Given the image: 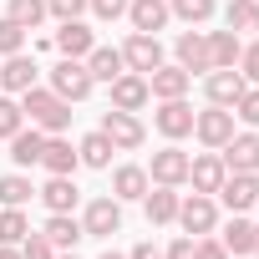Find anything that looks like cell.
Here are the masks:
<instances>
[{
    "mask_svg": "<svg viewBox=\"0 0 259 259\" xmlns=\"http://www.w3.org/2000/svg\"><path fill=\"white\" fill-rule=\"evenodd\" d=\"M21 112L31 117V127H41L46 138H51V133H66V127H71V102H66V97H56L51 87H31V92H21Z\"/></svg>",
    "mask_w": 259,
    "mask_h": 259,
    "instance_id": "6da1fadb",
    "label": "cell"
},
{
    "mask_svg": "<svg viewBox=\"0 0 259 259\" xmlns=\"http://www.w3.org/2000/svg\"><path fill=\"white\" fill-rule=\"evenodd\" d=\"M173 224H183V234H193V239L213 234V229H219V198H213V193H188V198H178V219H173Z\"/></svg>",
    "mask_w": 259,
    "mask_h": 259,
    "instance_id": "7a4b0ae2",
    "label": "cell"
},
{
    "mask_svg": "<svg viewBox=\"0 0 259 259\" xmlns=\"http://www.w3.org/2000/svg\"><path fill=\"white\" fill-rule=\"evenodd\" d=\"M92 71H87V61H76V56H61L56 66H51V92L56 97H66V102H87L92 97Z\"/></svg>",
    "mask_w": 259,
    "mask_h": 259,
    "instance_id": "3957f363",
    "label": "cell"
},
{
    "mask_svg": "<svg viewBox=\"0 0 259 259\" xmlns=\"http://www.w3.org/2000/svg\"><path fill=\"white\" fill-rule=\"evenodd\" d=\"M193 138L208 148V153H219L229 138H234V107H203V112H193Z\"/></svg>",
    "mask_w": 259,
    "mask_h": 259,
    "instance_id": "277c9868",
    "label": "cell"
},
{
    "mask_svg": "<svg viewBox=\"0 0 259 259\" xmlns=\"http://www.w3.org/2000/svg\"><path fill=\"white\" fill-rule=\"evenodd\" d=\"M102 133L112 138V148H117V153H138V148L148 143V127L138 122V112H117V107H107Z\"/></svg>",
    "mask_w": 259,
    "mask_h": 259,
    "instance_id": "5b68a950",
    "label": "cell"
},
{
    "mask_svg": "<svg viewBox=\"0 0 259 259\" xmlns=\"http://www.w3.org/2000/svg\"><path fill=\"white\" fill-rule=\"evenodd\" d=\"M122 61H127V71L148 76V71H158V66H163V41H158V36H143V31H133V36L122 41Z\"/></svg>",
    "mask_w": 259,
    "mask_h": 259,
    "instance_id": "8992f818",
    "label": "cell"
},
{
    "mask_svg": "<svg viewBox=\"0 0 259 259\" xmlns=\"http://www.w3.org/2000/svg\"><path fill=\"white\" fill-rule=\"evenodd\" d=\"M219 158H224L229 173H259V133H254V127H249V133H234L219 148Z\"/></svg>",
    "mask_w": 259,
    "mask_h": 259,
    "instance_id": "52a82bcc",
    "label": "cell"
},
{
    "mask_svg": "<svg viewBox=\"0 0 259 259\" xmlns=\"http://www.w3.org/2000/svg\"><path fill=\"white\" fill-rule=\"evenodd\" d=\"M148 178H153V183H163V188H183V183H188V153H183L178 143H168L163 153H153Z\"/></svg>",
    "mask_w": 259,
    "mask_h": 259,
    "instance_id": "ba28073f",
    "label": "cell"
},
{
    "mask_svg": "<svg viewBox=\"0 0 259 259\" xmlns=\"http://www.w3.org/2000/svg\"><path fill=\"white\" fill-rule=\"evenodd\" d=\"M81 229H87V239H112V234H122V203H117V198H92L87 213H81Z\"/></svg>",
    "mask_w": 259,
    "mask_h": 259,
    "instance_id": "9c48e42d",
    "label": "cell"
},
{
    "mask_svg": "<svg viewBox=\"0 0 259 259\" xmlns=\"http://www.w3.org/2000/svg\"><path fill=\"white\" fill-rule=\"evenodd\" d=\"M173 56H178V66H183L188 76L213 71V56H208V31H183V36H178V46H173Z\"/></svg>",
    "mask_w": 259,
    "mask_h": 259,
    "instance_id": "30bf717a",
    "label": "cell"
},
{
    "mask_svg": "<svg viewBox=\"0 0 259 259\" xmlns=\"http://www.w3.org/2000/svg\"><path fill=\"white\" fill-rule=\"evenodd\" d=\"M244 76H239V66H213V71H203V92H208V102L213 107H234L239 97H244Z\"/></svg>",
    "mask_w": 259,
    "mask_h": 259,
    "instance_id": "8fae6325",
    "label": "cell"
},
{
    "mask_svg": "<svg viewBox=\"0 0 259 259\" xmlns=\"http://www.w3.org/2000/svg\"><path fill=\"white\" fill-rule=\"evenodd\" d=\"M153 127L168 138V143H178V138H188L193 133V107L183 102V97H173V102H158V112H153Z\"/></svg>",
    "mask_w": 259,
    "mask_h": 259,
    "instance_id": "7c38bea8",
    "label": "cell"
},
{
    "mask_svg": "<svg viewBox=\"0 0 259 259\" xmlns=\"http://www.w3.org/2000/svg\"><path fill=\"white\" fill-rule=\"evenodd\" d=\"M213 198H224V208H234V213L254 208V203H259V173H229Z\"/></svg>",
    "mask_w": 259,
    "mask_h": 259,
    "instance_id": "4fadbf2b",
    "label": "cell"
},
{
    "mask_svg": "<svg viewBox=\"0 0 259 259\" xmlns=\"http://www.w3.org/2000/svg\"><path fill=\"white\" fill-rule=\"evenodd\" d=\"M107 87H112V107H117V112H143V107L153 102L148 76H138V71H122V76L107 81Z\"/></svg>",
    "mask_w": 259,
    "mask_h": 259,
    "instance_id": "5bb4252c",
    "label": "cell"
},
{
    "mask_svg": "<svg viewBox=\"0 0 259 259\" xmlns=\"http://www.w3.org/2000/svg\"><path fill=\"white\" fill-rule=\"evenodd\" d=\"M36 76H41V66H36L26 51H16V56H6V66H0V92L21 97V92H31V87H36Z\"/></svg>",
    "mask_w": 259,
    "mask_h": 259,
    "instance_id": "9a60e30c",
    "label": "cell"
},
{
    "mask_svg": "<svg viewBox=\"0 0 259 259\" xmlns=\"http://www.w3.org/2000/svg\"><path fill=\"white\" fill-rule=\"evenodd\" d=\"M188 87H193V76H188V71L178 66V61H173V66L163 61L158 71H148V92H153L158 102H173V97H188Z\"/></svg>",
    "mask_w": 259,
    "mask_h": 259,
    "instance_id": "2e32d148",
    "label": "cell"
},
{
    "mask_svg": "<svg viewBox=\"0 0 259 259\" xmlns=\"http://www.w3.org/2000/svg\"><path fill=\"white\" fill-rule=\"evenodd\" d=\"M224 178H229V168H224L219 153H198V158H188V183H193V193H219Z\"/></svg>",
    "mask_w": 259,
    "mask_h": 259,
    "instance_id": "e0dca14e",
    "label": "cell"
},
{
    "mask_svg": "<svg viewBox=\"0 0 259 259\" xmlns=\"http://www.w3.org/2000/svg\"><path fill=\"white\" fill-rule=\"evenodd\" d=\"M127 21H133V31H143V36H158L173 21V11H168V0H133V6H127Z\"/></svg>",
    "mask_w": 259,
    "mask_h": 259,
    "instance_id": "ac0fdd59",
    "label": "cell"
},
{
    "mask_svg": "<svg viewBox=\"0 0 259 259\" xmlns=\"http://www.w3.org/2000/svg\"><path fill=\"white\" fill-rule=\"evenodd\" d=\"M148 188H153V178H148V168H138V163H122V168L112 173V198H117V203H138Z\"/></svg>",
    "mask_w": 259,
    "mask_h": 259,
    "instance_id": "d6986e66",
    "label": "cell"
},
{
    "mask_svg": "<svg viewBox=\"0 0 259 259\" xmlns=\"http://www.w3.org/2000/svg\"><path fill=\"white\" fill-rule=\"evenodd\" d=\"M97 46V36H92V26L76 16V21H61V31H56V51L61 56H76V61H87V51Z\"/></svg>",
    "mask_w": 259,
    "mask_h": 259,
    "instance_id": "ffe728a7",
    "label": "cell"
},
{
    "mask_svg": "<svg viewBox=\"0 0 259 259\" xmlns=\"http://www.w3.org/2000/svg\"><path fill=\"white\" fill-rule=\"evenodd\" d=\"M41 168H46V173H76V168H81V153H76L61 133H51L46 148H41Z\"/></svg>",
    "mask_w": 259,
    "mask_h": 259,
    "instance_id": "44dd1931",
    "label": "cell"
},
{
    "mask_svg": "<svg viewBox=\"0 0 259 259\" xmlns=\"http://www.w3.org/2000/svg\"><path fill=\"white\" fill-rule=\"evenodd\" d=\"M36 193H41V203H46L51 213H71V208H76V198H81V193H76V183H71V173H51V178H46V188H36Z\"/></svg>",
    "mask_w": 259,
    "mask_h": 259,
    "instance_id": "7402d4cb",
    "label": "cell"
},
{
    "mask_svg": "<svg viewBox=\"0 0 259 259\" xmlns=\"http://www.w3.org/2000/svg\"><path fill=\"white\" fill-rule=\"evenodd\" d=\"M87 71H92V81H117V76L127 71L122 46H92V51H87Z\"/></svg>",
    "mask_w": 259,
    "mask_h": 259,
    "instance_id": "603a6c76",
    "label": "cell"
},
{
    "mask_svg": "<svg viewBox=\"0 0 259 259\" xmlns=\"http://www.w3.org/2000/svg\"><path fill=\"white\" fill-rule=\"evenodd\" d=\"M143 208H148V224H173L178 219V188H163V183H153L148 193H143Z\"/></svg>",
    "mask_w": 259,
    "mask_h": 259,
    "instance_id": "cb8c5ba5",
    "label": "cell"
},
{
    "mask_svg": "<svg viewBox=\"0 0 259 259\" xmlns=\"http://www.w3.org/2000/svg\"><path fill=\"white\" fill-rule=\"evenodd\" d=\"M41 234H46V239L56 244V254H66V249H76V244L87 239V229H81V219H71V213H51Z\"/></svg>",
    "mask_w": 259,
    "mask_h": 259,
    "instance_id": "d4e9b609",
    "label": "cell"
},
{
    "mask_svg": "<svg viewBox=\"0 0 259 259\" xmlns=\"http://www.w3.org/2000/svg\"><path fill=\"white\" fill-rule=\"evenodd\" d=\"M41 148H46V133H41V127H31V133L21 127V133L11 138V163H16V168H36V163H41Z\"/></svg>",
    "mask_w": 259,
    "mask_h": 259,
    "instance_id": "484cf974",
    "label": "cell"
},
{
    "mask_svg": "<svg viewBox=\"0 0 259 259\" xmlns=\"http://www.w3.org/2000/svg\"><path fill=\"white\" fill-rule=\"evenodd\" d=\"M224 26H229L234 36H259V0H229Z\"/></svg>",
    "mask_w": 259,
    "mask_h": 259,
    "instance_id": "4316f807",
    "label": "cell"
},
{
    "mask_svg": "<svg viewBox=\"0 0 259 259\" xmlns=\"http://www.w3.org/2000/svg\"><path fill=\"white\" fill-rule=\"evenodd\" d=\"M76 153H81L87 168H112V153H117V148H112V138L102 133V127H97V133H87V138L76 143Z\"/></svg>",
    "mask_w": 259,
    "mask_h": 259,
    "instance_id": "83f0119b",
    "label": "cell"
},
{
    "mask_svg": "<svg viewBox=\"0 0 259 259\" xmlns=\"http://www.w3.org/2000/svg\"><path fill=\"white\" fill-rule=\"evenodd\" d=\"M239 51H244V41H239L234 31H208V56H213V66H239Z\"/></svg>",
    "mask_w": 259,
    "mask_h": 259,
    "instance_id": "f1b7e54d",
    "label": "cell"
},
{
    "mask_svg": "<svg viewBox=\"0 0 259 259\" xmlns=\"http://www.w3.org/2000/svg\"><path fill=\"white\" fill-rule=\"evenodd\" d=\"M219 244H224L229 254H249V249H254V224L234 213V219L224 224V234H219Z\"/></svg>",
    "mask_w": 259,
    "mask_h": 259,
    "instance_id": "f546056e",
    "label": "cell"
},
{
    "mask_svg": "<svg viewBox=\"0 0 259 259\" xmlns=\"http://www.w3.org/2000/svg\"><path fill=\"white\" fill-rule=\"evenodd\" d=\"M31 198H36L31 178H21V173H6V178H0V208H26Z\"/></svg>",
    "mask_w": 259,
    "mask_h": 259,
    "instance_id": "4dcf8cb0",
    "label": "cell"
},
{
    "mask_svg": "<svg viewBox=\"0 0 259 259\" xmlns=\"http://www.w3.org/2000/svg\"><path fill=\"white\" fill-rule=\"evenodd\" d=\"M168 11H173L183 26H203V21H213L219 0H168Z\"/></svg>",
    "mask_w": 259,
    "mask_h": 259,
    "instance_id": "1f68e13d",
    "label": "cell"
},
{
    "mask_svg": "<svg viewBox=\"0 0 259 259\" xmlns=\"http://www.w3.org/2000/svg\"><path fill=\"white\" fill-rule=\"evenodd\" d=\"M31 234V219H26V208H0V244H16L21 249V239Z\"/></svg>",
    "mask_w": 259,
    "mask_h": 259,
    "instance_id": "d6a6232c",
    "label": "cell"
},
{
    "mask_svg": "<svg viewBox=\"0 0 259 259\" xmlns=\"http://www.w3.org/2000/svg\"><path fill=\"white\" fill-rule=\"evenodd\" d=\"M6 16H11L21 31H36V26L46 21V0H11V6H6Z\"/></svg>",
    "mask_w": 259,
    "mask_h": 259,
    "instance_id": "836d02e7",
    "label": "cell"
},
{
    "mask_svg": "<svg viewBox=\"0 0 259 259\" xmlns=\"http://www.w3.org/2000/svg\"><path fill=\"white\" fill-rule=\"evenodd\" d=\"M21 127H26V112H21V102H16L11 92H0V138L11 143V138L21 133Z\"/></svg>",
    "mask_w": 259,
    "mask_h": 259,
    "instance_id": "e575fe53",
    "label": "cell"
},
{
    "mask_svg": "<svg viewBox=\"0 0 259 259\" xmlns=\"http://www.w3.org/2000/svg\"><path fill=\"white\" fill-rule=\"evenodd\" d=\"M234 117L244 127H259V87H244V97L234 102Z\"/></svg>",
    "mask_w": 259,
    "mask_h": 259,
    "instance_id": "d590c367",
    "label": "cell"
},
{
    "mask_svg": "<svg viewBox=\"0 0 259 259\" xmlns=\"http://www.w3.org/2000/svg\"><path fill=\"white\" fill-rule=\"evenodd\" d=\"M21 46H26V31H21L11 16H0V56H16Z\"/></svg>",
    "mask_w": 259,
    "mask_h": 259,
    "instance_id": "8d00e7d4",
    "label": "cell"
},
{
    "mask_svg": "<svg viewBox=\"0 0 259 259\" xmlns=\"http://www.w3.org/2000/svg\"><path fill=\"white\" fill-rule=\"evenodd\" d=\"M21 259H56V244L46 234H26L21 239Z\"/></svg>",
    "mask_w": 259,
    "mask_h": 259,
    "instance_id": "74e56055",
    "label": "cell"
},
{
    "mask_svg": "<svg viewBox=\"0 0 259 259\" xmlns=\"http://www.w3.org/2000/svg\"><path fill=\"white\" fill-rule=\"evenodd\" d=\"M127 6H133V0H87V11H92L97 21H122Z\"/></svg>",
    "mask_w": 259,
    "mask_h": 259,
    "instance_id": "f35d334b",
    "label": "cell"
},
{
    "mask_svg": "<svg viewBox=\"0 0 259 259\" xmlns=\"http://www.w3.org/2000/svg\"><path fill=\"white\" fill-rule=\"evenodd\" d=\"M239 76L259 87V36H254V41H249V46L239 51Z\"/></svg>",
    "mask_w": 259,
    "mask_h": 259,
    "instance_id": "ab89813d",
    "label": "cell"
},
{
    "mask_svg": "<svg viewBox=\"0 0 259 259\" xmlns=\"http://www.w3.org/2000/svg\"><path fill=\"white\" fill-rule=\"evenodd\" d=\"M87 11V0H46V16H56V21H76Z\"/></svg>",
    "mask_w": 259,
    "mask_h": 259,
    "instance_id": "60d3db41",
    "label": "cell"
},
{
    "mask_svg": "<svg viewBox=\"0 0 259 259\" xmlns=\"http://www.w3.org/2000/svg\"><path fill=\"white\" fill-rule=\"evenodd\" d=\"M193 259H229V249H224L219 239H208V234H203V239L193 244Z\"/></svg>",
    "mask_w": 259,
    "mask_h": 259,
    "instance_id": "b9f144b4",
    "label": "cell"
},
{
    "mask_svg": "<svg viewBox=\"0 0 259 259\" xmlns=\"http://www.w3.org/2000/svg\"><path fill=\"white\" fill-rule=\"evenodd\" d=\"M193 244H198L193 234H178V239L168 244V254H163V259H193Z\"/></svg>",
    "mask_w": 259,
    "mask_h": 259,
    "instance_id": "7bdbcfd3",
    "label": "cell"
},
{
    "mask_svg": "<svg viewBox=\"0 0 259 259\" xmlns=\"http://www.w3.org/2000/svg\"><path fill=\"white\" fill-rule=\"evenodd\" d=\"M127 259H163V249H158V244H138V249L127 254Z\"/></svg>",
    "mask_w": 259,
    "mask_h": 259,
    "instance_id": "ee69618b",
    "label": "cell"
},
{
    "mask_svg": "<svg viewBox=\"0 0 259 259\" xmlns=\"http://www.w3.org/2000/svg\"><path fill=\"white\" fill-rule=\"evenodd\" d=\"M0 259H21V249L16 244H0Z\"/></svg>",
    "mask_w": 259,
    "mask_h": 259,
    "instance_id": "f6af8a7d",
    "label": "cell"
},
{
    "mask_svg": "<svg viewBox=\"0 0 259 259\" xmlns=\"http://www.w3.org/2000/svg\"><path fill=\"white\" fill-rule=\"evenodd\" d=\"M249 254H254V259H259V224H254V249H249Z\"/></svg>",
    "mask_w": 259,
    "mask_h": 259,
    "instance_id": "bcb514c9",
    "label": "cell"
},
{
    "mask_svg": "<svg viewBox=\"0 0 259 259\" xmlns=\"http://www.w3.org/2000/svg\"><path fill=\"white\" fill-rule=\"evenodd\" d=\"M102 259H127V254H117V249H107V254H102Z\"/></svg>",
    "mask_w": 259,
    "mask_h": 259,
    "instance_id": "7dc6e473",
    "label": "cell"
},
{
    "mask_svg": "<svg viewBox=\"0 0 259 259\" xmlns=\"http://www.w3.org/2000/svg\"><path fill=\"white\" fill-rule=\"evenodd\" d=\"M56 259H76V249H66V254H56Z\"/></svg>",
    "mask_w": 259,
    "mask_h": 259,
    "instance_id": "c3c4849f",
    "label": "cell"
},
{
    "mask_svg": "<svg viewBox=\"0 0 259 259\" xmlns=\"http://www.w3.org/2000/svg\"><path fill=\"white\" fill-rule=\"evenodd\" d=\"M254 208H259V203H254Z\"/></svg>",
    "mask_w": 259,
    "mask_h": 259,
    "instance_id": "681fc988",
    "label": "cell"
}]
</instances>
